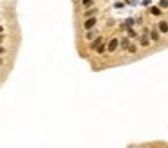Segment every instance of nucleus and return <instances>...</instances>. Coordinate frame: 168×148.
Wrapping results in <instances>:
<instances>
[{
    "label": "nucleus",
    "instance_id": "f257e3e1",
    "mask_svg": "<svg viewBox=\"0 0 168 148\" xmlns=\"http://www.w3.org/2000/svg\"><path fill=\"white\" fill-rule=\"evenodd\" d=\"M96 22H98V20H96V16H89V18H87V22H85V29H92V27L96 25Z\"/></svg>",
    "mask_w": 168,
    "mask_h": 148
},
{
    "label": "nucleus",
    "instance_id": "f03ea898",
    "mask_svg": "<svg viewBox=\"0 0 168 148\" xmlns=\"http://www.w3.org/2000/svg\"><path fill=\"white\" fill-rule=\"evenodd\" d=\"M100 45H101V36H98V38H96V40H94V42L90 43V49H94V51H96V49H98Z\"/></svg>",
    "mask_w": 168,
    "mask_h": 148
},
{
    "label": "nucleus",
    "instance_id": "7ed1b4c3",
    "mask_svg": "<svg viewBox=\"0 0 168 148\" xmlns=\"http://www.w3.org/2000/svg\"><path fill=\"white\" fill-rule=\"evenodd\" d=\"M118 45H119V42H118L116 38H112V40H110V43H109V51H116V47H118Z\"/></svg>",
    "mask_w": 168,
    "mask_h": 148
},
{
    "label": "nucleus",
    "instance_id": "20e7f679",
    "mask_svg": "<svg viewBox=\"0 0 168 148\" xmlns=\"http://www.w3.org/2000/svg\"><path fill=\"white\" fill-rule=\"evenodd\" d=\"M159 33H161V31H159V29H154V31H152V33H150V38H152V40H154V42H156V40H159Z\"/></svg>",
    "mask_w": 168,
    "mask_h": 148
},
{
    "label": "nucleus",
    "instance_id": "39448f33",
    "mask_svg": "<svg viewBox=\"0 0 168 148\" xmlns=\"http://www.w3.org/2000/svg\"><path fill=\"white\" fill-rule=\"evenodd\" d=\"M159 31H161V33H168V22L163 20V22L159 24Z\"/></svg>",
    "mask_w": 168,
    "mask_h": 148
},
{
    "label": "nucleus",
    "instance_id": "423d86ee",
    "mask_svg": "<svg viewBox=\"0 0 168 148\" xmlns=\"http://www.w3.org/2000/svg\"><path fill=\"white\" fill-rule=\"evenodd\" d=\"M119 45H121V47H123V49H130V42H128V40H127V38H123V40H121V42H119Z\"/></svg>",
    "mask_w": 168,
    "mask_h": 148
},
{
    "label": "nucleus",
    "instance_id": "0eeeda50",
    "mask_svg": "<svg viewBox=\"0 0 168 148\" xmlns=\"http://www.w3.org/2000/svg\"><path fill=\"white\" fill-rule=\"evenodd\" d=\"M150 13H152V14H161V7H154V5H152V7H150Z\"/></svg>",
    "mask_w": 168,
    "mask_h": 148
},
{
    "label": "nucleus",
    "instance_id": "6e6552de",
    "mask_svg": "<svg viewBox=\"0 0 168 148\" xmlns=\"http://www.w3.org/2000/svg\"><path fill=\"white\" fill-rule=\"evenodd\" d=\"M105 51H107V47H105V45H100V47L96 49V52H98V54H103Z\"/></svg>",
    "mask_w": 168,
    "mask_h": 148
},
{
    "label": "nucleus",
    "instance_id": "1a4fd4ad",
    "mask_svg": "<svg viewBox=\"0 0 168 148\" xmlns=\"http://www.w3.org/2000/svg\"><path fill=\"white\" fill-rule=\"evenodd\" d=\"M159 5H161L163 9H166V7H168V0H161V2H159Z\"/></svg>",
    "mask_w": 168,
    "mask_h": 148
},
{
    "label": "nucleus",
    "instance_id": "9d476101",
    "mask_svg": "<svg viewBox=\"0 0 168 148\" xmlns=\"http://www.w3.org/2000/svg\"><path fill=\"white\" fill-rule=\"evenodd\" d=\"M98 13V9H89L87 11V16H92V14H96Z\"/></svg>",
    "mask_w": 168,
    "mask_h": 148
},
{
    "label": "nucleus",
    "instance_id": "9b49d317",
    "mask_svg": "<svg viewBox=\"0 0 168 148\" xmlns=\"http://www.w3.org/2000/svg\"><path fill=\"white\" fill-rule=\"evenodd\" d=\"M148 43V38L147 36H141V45H147Z\"/></svg>",
    "mask_w": 168,
    "mask_h": 148
},
{
    "label": "nucleus",
    "instance_id": "f8f14e48",
    "mask_svg": "<svg viewBox=\"0 0 168 148\" xmlns=\"http://www.w3.org/2000/svg\"><path fill=\"white\" fill-rule=\"evenodd\" d=\"M96 34H98V33H89V34H87V38H89V40H92V38H94Z\"/></svg>",
    "mask_w": 168,
    "mask_h": 148
},
{
    "label": "nucleus",
    "instance_id": "ddd939ff",
    "mask_svg": "<svg viewBox=\"0 0 168 148\" xmlns=\"http://www.w3.org/2000/svg\"><path fill=\"white\" fill-rule=\"evenodd\" d=\"M128 51H130V52H136V51H138V47H136V45H130V49H128Z\"/></svg>",
    "mask_w": 168,
    "mask_h": 148
},
{
    "label": "nucleus",
    "instance_id": "4468645a",
    "mask_svg": "<svg viewBox=\"0 0 168 148\" xmlns=\"http://www.w3.org/2000/svg\"><path fill=\"white\" fill-rule=\"evenodd\" d=\"M92 2H94V0H83V5H90Z\"/></svg>",
    "mask_w": 168,
    "mask_h": 148
}]
</instances>
